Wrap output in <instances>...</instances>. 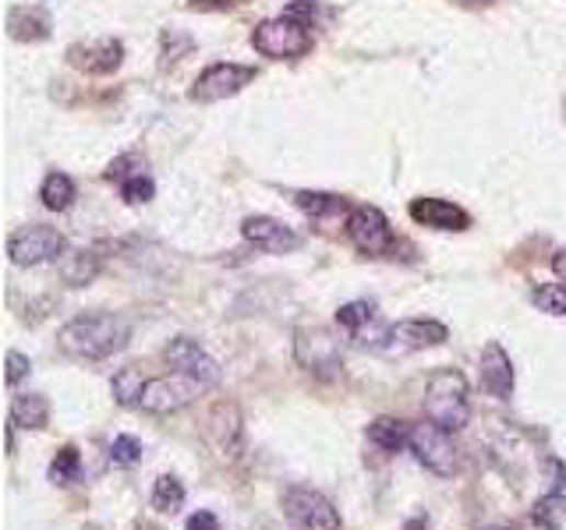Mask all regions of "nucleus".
Segmentation results:
<instances>
[{
  "mask_svg": "<svg viewBox=\"0 0 566 530\" xmlns=\"http://www.w3.org/2000/svg\"><path fill=\"white\" fill-rule=\"evenodd\" d=\"M29 368H33V364H29L25 353L11 350V353H8V385H19V382L29 375Z\"/></svg>",
  "mask_w": 566,
  "mask_h": 530,
  "instance_id": "nucleus-32",
  "label": "nucleus"
},
{
  "mask_svg": "<svg viewBox=\"0 0 566 530\" xmlns=\"http://www.w3.org/2000/svg\"><path fill=\"white\" fill-rule=\"evenodd\" d=\"M138 460H142V442L135 436H117L114 442H110V463H114V467L128 471Z\"/></svg>",
  "mask_w": 566,
  "mask_h": 530,
  "instance_id": "nucleus-31",
  "label": "nucleus"
},
{
  "mask_svg": "<svg viewBox=\"0 0 566 530\" xmlns=\"http://www.w3.org/2000/svg\"><path fill=\"white\" fill-rule=\"evenodd\" d=\"M78 471H82V456H78L75 446H65L50 463V481L54 485H71V481H78Z\"/></svg>",
  "mask_w": 566,
  "mask_h": 530,
  "instance_id": "nucleus-28",
  "label": "nucleus"
},
{
  "mask_svg": "<svg viewBox=\"0 0 566 530\" xmlns=\"http://www.w3.org/2000/svg\"><path fill=\"white\" fill-rule=\"evenodd\" d=\"M407 449H411L415 460L429 474H435V477H453V474H457V467H461L457 446H453L450 431L432 425V421L411 428V442H407Z\"/></svg>",
  "mask_w": 566,
  "mask_h": 530,
  "instance_id": "nucleus-4",
  "label": "nucleus"
},
{
  "mask_svg": "<svg viewBox=\"0 0 566 530\" xmlns=\"http://www.w3.org/2000/svg\"><path fill=\"white\" fill-rule=\"evenodd\" d=\"M251 82H256V68H248V64H213V68L199 75V82L188 95L195 103H216L227 100V95H238Z\"/></svg>",
  "mask_w": 566,
  "mask_h": 530,
  "instance_id": "nucleus-9",
  "label": "nucleus"
},
{
  "mask_svg": "<svg viewBox=\"0 0 566 530\" xmlns=\"http://www.w3.org/2000/svg\"><path fill=\"white\" fill-rule=\"evenodd\" d=\"M39 199L46 208H54V213H65V208L75 202V184L68 173H46V181L39 188Z\"/></svg>",
  "mask_w": 566,
  "mask_h": 530,
  "instance_id": "nucleus-25",
  "label": "nucleus"
},
{
  "mask_svg": "<svg viewBox=\"0 0 566 530\" xmlns=\"http://www.w3.org/2000/svg\"><path fill=\"white\" fill-rule=\"evenodd\" d=\"M375 323V304L372 301H351L337 312V326L348 329L351 336H365V329Z\"/></svg>",
  "mask_w": 566,
  "mask_h": 530,
  "instance_id": "nucleus-26",
  "label": "nucleus"
},
{
  "mask_svg": "<svg viewBox=\"0 0 566 530\" xmlns=\"http://www.w3.org/2000/svg\"><path fill=\"white\" fill-rule=\"evenodd\" d=\"M294 353L302 368L316 375H333L340 368V343L326 329H297Z\"/></svg>",
  "mask_w": 566,
  "mask_h": 530,
  "instance_id": "nucleus-13",
  "label": "nucleus"
},
{
  "mask_svg": "<svg viewBox=\"0 0 566 530\" xmlns=\"http://www.w3.org/2000/svg\"><path fill=\"white\" fill-rule=\"evenodd\" d=\"M407 213H411L415 223L432 227V230H467L471 227V216L461 205H453L446 199H415Z\"/></svg>",
  "mask_w": 566,
  "mask_h": 530,
  "instance_id": "nucleus-17",
  "label": "nucleus"
},
{
  "mask_svg": "<svg viewBox=\"0 0 566 530\" xmlns=\"http://www.w3.org/2000/svg\"><path fill=\"white\" fill-rule=\"evenodd\" d=\"M11 425L14 428H25V431H43L46 425H50V404H46V396H39V393L14 396V404H11Z\"/></svg>",
  "mask_w": 566,
  "mask_h": 530,
  "instance_id": "nucleus-18",
  "label": "nucleus"
},
{
  "mask_svg": "<svg viewBox=\"0 0 566 530\" xmlns=\"http://www.w3.org/2000/svg\"><path fill=\"white\" fill-rule=\"evenodd\" d=\"M124 60L121 40H97V43H75L68 50V64L86 75H110Z\"/></svg>",
  "mask_w": 566,
  "mask_h": 530,
  "instance_id": "nucleus-15",
  "label": "nucleus"
},
{
  "mask_svg": "<svg viewBox=\"0 0 566 530\" xmlns=\"http://www.w3.org/2000/svg\"><path fill=\"white\" fill-rule=\"evenodd\" d=\"M283 517L294 530H340V512L322 492L294 485L283 495Z\"/></svg>",
  "mask_w": 566,
  "mask_h": 530,
  "instance_id": "nucleus-5",
  "label": "nucleus"
},
{
  "mask_svg": "<svg viewBox=\"0 0 566 530\" xmlns=\"http://www.w3.org/2000/svg\"><path fill=\"white\" fill-rule=\"evenodd\" d=\"M478 382H482V390L489 396H496V399H510L513 396V382H517L513 361L499 343H485L482 358H478Z\"/></svg>",
  "mask_w": 566,
  "mask_h": 530,
  "instance_id": "nucleus-14",
  "label": "nucleus"
},
{
  "mask_svg": "<svg viewBox=\"0 0 566 530\" xmlns=\"http://www.w3.org/2000/svg\"><path fill=\"white\" fill-rule=\"evenodd\" d=\"M369 442L383 453H400L411 442V425L400 421V417H375L369 425Z\"/></svg>",
  "mask_w": 566,
  "mask_h": 530,
  "instance_id": "nucleus-20",
  "label": "nucleus"
},
{
  "mask_svg": "<svg viewBox=\"0 0 566 530\" xmlns=\"http://www.w3.org/2000/svg\"><path fill=\"white\" fill-rule=\"evenodd\" d=\"M106 181H114L121 188V195L124 202H149L156 195V184H152V173H149V163H146V156H138V153H124L117 156L114 163H110L106 170Z\"/></svg>",
  "mask_w": 566,
  "mask_h": 530,
  "instance_id": "nucleus-11",
  "label": "nucleus"
},
{
  "mask_svg": "<svg viewBox=\"0 0 566 530\" xmlns=\"http://www.w3.org/2000/svg\"><path fill=\"white\" fill-rule=\"evenodd\" d=\"M348 237H351V245L361 255H372V259H380V255H389L393 245H397V237H393V230H389V219L375 205H358V208H351V216H348Z\"/></svg>",
  "mask_w": 566,
  "mask_h": 530,
  "instance_id": "nucleus-7",
  "label": "nucleus"
},
{
  "mask_svg": "<svg viewBox=\"0 0 566 530\" xmlns=\"http://www.w3.org/2000/svg\"><path fill=\"white\" fill-rule=\"evenodd\" d=\"M241 234H245V240H251L256 248L273 251V255H287V251H297V248H302V237H297L291 227H283V223L273 219V216H248V219L241 223Z\"/></svg>",
  "mask_w": 566,
  "mask_h": 530,
  "instance_id": "nucleus-16",
  "label": "nucleus"
},
{
  "mask_svg": "<svg viewBox=\"0 0 566 530\" xmlns=\"http://www.w3.org/2000/svg\"><path fill=\"white\" fill-rule=\"evenodd\" d=\"M128 340H132V326L121 315L110 312L78 315L57 332L60 350L75 361H106L128 347Z\"/></svg>",
  "mask_w": 566,
  "mask_h": 530,
  "instance_id": "nucleus-1",
  "label": "nucleus"
},
{
  "mask_svg": "<svg viewBox=\"0 0 566 530\" xmlns=\"http://www.w3.org/2000/svg\"><path fill=\"white\" fill-rule=\"evenodd\" d=\"M251 46H256L259 54L265 57H305L312 50V32L308 25L302 22H294V19H270V22H262L256 32H251Z\"/></svg>",
  "mask_w": 566,
  "mask_h": 530,
  "instance_id": "nucleus-6",
  "label": "nucleus"
},
{
  "mask_svg": "<svg viewBox=\"0 0 566 530\" xmlns=\"http://www.w3.org/2000/svg\"><path fill=\"white\" fill-rule=\"evenodd\" d=\"M531 301L539 304L545 315H566V283H542V286H534Z\"/></svg>",
  "mask_w": 566,
  "mask_h": 530,
  "instance_id": "nucleus-30",
  "label": "nucleus"
},
{
  "mask_svg": "<svg viewBox=\"0 0 566 530\" xmlns=\"http://www.w3.org/2000/svg\"><path fill=\"white\" fill-rule=\"evenodd\" d=\"M531 523L542 530H559L566 523V474L556 481L553 492H545L531 509Z\"/></svg>",
  "mask_w": 566,
  "mask_h": 530,
  "instance_id": "nucleus-19",
  "label": "nucleus"
},
{
  "mask_svg": "<svg viewBox=\"0 0 566 530\" xmlns=\"http://www.w3.org/2000/svg\"><path fill=\"white\" fill-rule=\"evenodd\" d=\"M210 421L216 425V442H219V449H224L227 456H238V449H241V417H238V407H234V404H219L210 414Z\"/></svg>",
  "mask_w": 566,
  "mask_h": 530,
  "instance_id": "nucleus-23",
  "label": "nucleus"
},
{
  "mask_svg": "<svg viewBox=\"0 0 566 530\" xmlns=\"http://www.w3.org/2000/svg\"><path fill=\"white\" fill-rule=\"evenodd\" d=\"M482 530H502V527H482Z\"/></svg>",
  "mask_w": 566,
  "mask_h": 530,
  "instance_id": "nucleus-36",
  "label": "nucleus"
},
{
  "mask_svg": "<svg viewBox=\"0 0 566 530\" xmlns=\"http://www.w3.org/2000/svg\"><path fill=\"white\" fill-rule=\"evenodd\" d=\"M184 530H219V520H216V512L199 509V512H192V517H188Z\"/></svg>",
  "mask_w": 566,
  "mask_h": 530,
  "instance_id": "nucleus-33",
  "label": "nucleus"
},
{
  "mask_svg": "<svg viewBox=\"0 0 566 530\" xmlns=\"http://www.w3.org/2000/svg\"><path fill=\"white\" fill-rule=\"evenodd\" d=\"M424 417L432 425L446 428L450 436H457L471 421V396H467V379L457 368H439V372L424 385Z\"/></svg>",
  "mask_w": 566,
  "mask_h": 530,
  "instance_id": "nucleus-2",
  "label": "nucleus"
},
{
  "mask_svg": "<svg viewBox=\"0 0 566 530\" xmlns=\"http://www.w3.org/2000/svg\"><path fill=\"white\" fill-rule=\"evenodd\" d=\"M297 208H305L308 216H329V213H343V199L337 195H322V191H297Z\"/></svg>",
  "mask_w": 566,
  "mask_h": 530,
  "instance_id": "nucleus-29",
  "label": "nucleus"
},
{
  "mask_svg": "<svg viewBox=\"0 0 566 530\" xmlns=\"http://www.w3.org/2000/svg\"><path fill=\"white\" fill-rule=\"evenodd\" d=\"M68 251L65 237H60L54 227H25L19 234H11L8 240V255L14 266H43L50 259H60V255Z\"/></svg>",
  "mask_w": 566,
  "mask_h": 530,
  "instance_id": "nucleus-8",
  "label": "nucleus"
},
{
  "mask_svg": "<svg viewBox=\"0 0 566 530\" xmlns=\"http://www.w3.org/2000/svg\"><path fill=\"white\" fill-rule=\"evenodd\" d=\"M60 277L71 286H89L100 272V255L97 251H65L60 255Z\"/></svg>",
  "mask_w": 566,
  "mask_h": 530,
  "instance_id": "nucleus-21",
  "label": "nucleus"
},
{
  "mask_svg": "<svg viewBox=\"0 0 566 530\" xmlns=\"http://www.w3.org/2000/svg\"><path fill=\"white\" fill-rule=\"evenodd\" d=\"M152 506L160 509V512H178L184 506V485H181V477H174V474L156 477V485H152Z\"/></svg>",
  "mask_w": 566,
  "mask_h": 530,
  "instance_id": "nucleus-27",
  "label": "nucleus"
},
{
  "mask_svg": "<svg viewBox=\"0 0 566 530\" xmlns=\"http://www.w3.org/2000/svg\"><path fill=\"white\" fill-rule=\"evenodd\" d=\"M553 272L566 283V251H556V255H553Z\"/></svg>",
  "mask_w": 566,
  "mask_h": 530,
  "instance_id": "nucleus-35",
  "label": "nucleus"
},
{
  "mask_svg": "<svg viewBox=\"0 0 566 530\" xmlns=\"http://www.w3.org/2000/svg\"><path fill=\"white\" fill-rule=\"evenodd\" d=\"M167 361L174 364V372L195 379L202 390H213V385H219V375H224L210 353L202 350L195 340H188V336H178V340L167 343Z\"/></svg>",
  "mask_w": 566,
  "mask_h": 530,
  "instance_id": "nucleus-12",
  "label": "nucleus"
},
{
  "mask_svg": "<svg viewBox=\"0 0 566 530\" xmlns=\"http://www.w3.org/2000/svg\"><path fill=\"white\" fill-rule=\"evenodd\" d=\"M8 29H11V36L22 43H36V40L50 36V22H46V14L39 8H14L8 14Z\"/></svg>",
  "mask_w": 566,
  "mask_h": 530,
  "instance_id": "nucleus-22",
  "label": "nucleus"
},
{
  "mask_svg": "<svg viewBox=\"0 0 566 530\" xmlns=\"http://www.w3.org/2000/svg\"><path fill=\"white\" fill-rule=\"evenodd\" d=\"M199 393H202V385L195 379L181 375V372L163 375V379H149L146 393H142V410H149V414H174V410L192 404Z\"/></svg>",
  "mask_w": 566,
  "mask_h": 530,
  "instance_id": "nucleus-10",
  "label": "nucleus"
},
{
  "mask_svg": "<svg viewBox=\"0 0 566 530\" xmlns=\"http://www.w3.org/2000/svg\"><path fill=\"white\" fill-rule=\"evenodd\" d=\"M234 0H192V8H210V11H227Z\"/></svg>",
  "mask_w": 566,
  "mask_h": 530,
  "instance_id": "nucleus-34",
  "label": "nucleus"
},
{
  "mask_svg": "<svg viewBox=\"0 0 566 530\" xmlns=\"http://www.w3.org/2000/svg\"><path fill=\"white\" fill-rule=\"evenodd\" d=\"M146 385L149 382L142 379L138 368H121L114 382H110V393H114L121 407H142V393H146Z\"/></svg>",
  "mask_w": 566,
  "mask_h": 530,
  "instance_id": "nucleus-24",
  "label": "nucleus"
},
{
  "mask_svg": "<svg viewBox=\"0 0 566 530\" xmlns=\"http://www.w3.org/2000/svg\"><path fill=\"white\" fill-rule=\"evenodd\" d=\"M450 340V329L435 318H407V323H397L383 329V340L375 343V350L383 358H407V353H418V350H429Z\"/></svg>",
  "mask_w": 566,
  "mask_h": 530,
  "instance_id": "nucleus-3",
  "label": "nucleus"
}]
</instances>
